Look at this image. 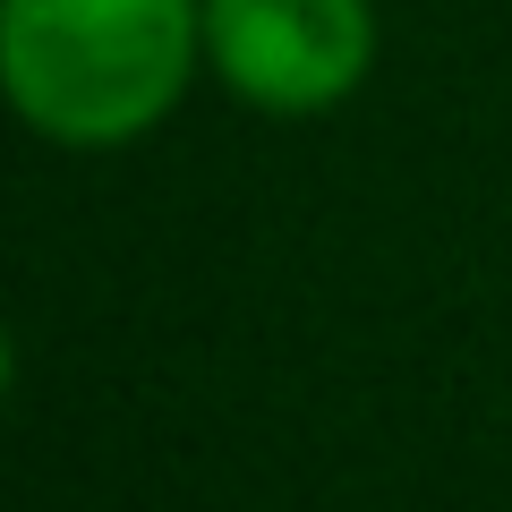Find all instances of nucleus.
<instances>
[{
  "label": "nucleus",
  "mask_w": 512,
  "mask_h": 512,
  "mask_svg": "<svg viewBox=\"0 0 512 512\" xmlns=\"http://www.w3.org/2000/svg\"><path fill=\"white\" fill-rule=\"evenodd\" d=\"M205 69V0H0V86L35 137L137 146Z\"/></svg>",
  "instance_id": "obj_1"
},
{
  "label": "nucleus",
  "mask_w": 512,
  "mask_h": 512,
  "mask_svg": "<svg viewBox=\"0 0 512 512\" xmlns=\"http://www.w3.org/2000/svg\"><path fill=\"white\" fill-rule=\"evenodd\" d=\"M205 69L265 120L342 111L376 69V0H205Z\"/></svg>",
  "instance_id": "obj_2"
}]
</instances>
